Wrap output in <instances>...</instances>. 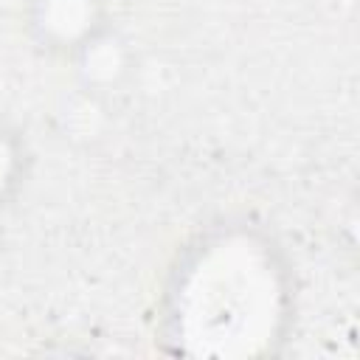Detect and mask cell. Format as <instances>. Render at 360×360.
I'll list each match as a JSON object with an SVG mask.
<instances>
[{
  "mask_svg": "<svg viewBox=\"0 0 360 360\" xmlns=\"http://www.w3.org/2000/svg\"><path fill=\"white\" fill-rule=\"evenodd\" d=\"M34 166V152L20 129L6 112H0V211H6L25 191Z\"/></svg>",
  "mask_w": 360,
  "mask_h": 360,
  "instance_id": "cell-4",
  "label": "cell"
},
{
  "mask_svg": "<svg viewBox=\"0 0 360 360\" xmlns=\"http://www.w3.org/2000/svg\"><path fill=\"white\" fill-rule=\"evenodd\" d=\"M295 309L284 245L248 217H222L174 253L155 318L172 354L242 360L276 354L292 332Z\"/></svg>",
  "mask_w": 360,
  "mask_h": 360,
  "instance_id": "cell-1",
  "label": "cell"
},
{
  "mask_svg": "<svg viewBox=\"0 0 360 360\" xmlns=\"http://www.w3.org/2000/svg\"><path fill=\"white\" fill-rule=\"evenodd\" d=\"M107 0H22L20 28L25 39L51 59L70 62L84 45L112 28Z\"/></svg>",
  "mask_w": 360,
  "mask_h": 360,
  "instance_id": "cell-2",
  "label": "cell"
},
{
  "mask_svg": "<svg viewBox=\"0 0 360 360\" xmlns=\"http://www.w3.org/2000/svg\"><path fill=\"white\" fill-rule=\"evenodd\" d=\"M68 65H73L79 82L90 90H112L118 87L129 68H132V51L124 34L112 25L101 37H96L90 45H84Z\"/></svg>",
  "mask_w": 360,
  "mask_h": 360,
  "instance_id": "cell-3",
  "label": "cell"
}]
</instances>
